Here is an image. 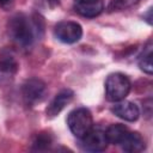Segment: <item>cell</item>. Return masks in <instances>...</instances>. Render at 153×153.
Instances as JSON below:
<instances>
[{"instance_id": "ac0fdd59", "label": "cell", "mask_w": 153, "mask_h": 153, "mask_svg": "<svg viewBox=\"0 0 153 153\" xmlns=\"http://www.w3.org/2000/svg\"><path fill=\"white\" fill-rule=\"evenodd\" d=\"M48 1V4H49V6L50 7H56V6H59V4H60V0H47Z\"/></svg>"}, {"instance_id": "30bf717a", "label": "cell", "mask_w": 153, "mask_h": 153, "mask_svg": "<svg viewBox=\"0 0 153 153\" xmlns=\"http://www.w3.org/2000/svg\"><path fill=\"white\" fill-rule=\"evenodd\" d=\"M118 146L124 152L137 153V152H142L146 148V142H145L143 137L137 131H130L129 130Z\"/></svg>"}, {"instance_id": "8992f818", "label": "cell", "mask_w": 153, "mask_h": 153, "mask_svg": "<svg viewBox=\"0 0 153 153\" xmlns=\"http://www.w3.org/2000/svg\"><path fill=\"white\" fill-rule=\"evenodd\" d=\"M109 142L105 136V130L100 128H92L85 136L80 139V147L87 152H103L106 149Z\"/></svg>"}, {"instance_id": "9c48e42d", "label": "cell", "mask_w": 153, "mask_h": 153, "mask_svg": "<svg viewBox=\"0 0 153 153\" xmlns=\"http://www.w3.org/2000/svg\"><path fill=\"white\" fill-rule=\"evenodd\" d=\"M74 10L82 17L93 18L102 13L104 5L102 0H73Z\"/></svg>"}, {"instance_id": "5bb4252c", "label": "cell", "mask_w": 153, "mask_h": 153, "mask_svg": "<svg viewBox=\"0 0 153 153\" xmlns=\"http://www.w3.org/2000/svg\"><path fill=\"white\" fill-rule=\"evenodd\" d=\"M53 143V137L49 133H38L32 141V151H47Z\"/></svg>"}, {"instance_id": "3957f363", "label": "cell", "mask_w": 153, "mask_h": 153, "mask_svg": "<svg viewBox=\"0 0 153 153\" xmlns=\"http://www.w3.org/2000/svg\"><path fill=\"white\" fill-rule=\"evenodd\" d=\"M67 126L75 137L81 139L93 128V118L91 111L86 108L74 109L67 116Z\"/></svg>"}, {"instance_id": "e0dca14e", "label": "cell", "mask_w": 153, "mask_h": 153, "mask_svg": "<svg viewBox=\"0 0 153 153\" xmlns=\"http://www.w3.org/2000/svg\"><path fill=\"white\" fill-rule=\"evenodd\" d=\"M151 13H152V8H149V10H148V12H147V14H146V16H143V18H146V17H147V19H146V20H147V23H148L149 25L152 24V16H151Z\"/></svg>"}, {"instance_id": "52a82bcc", "label": "cell", "mask_w": 153, "mask_h": 153, "mask_svg": "<svg viewBox=\"0 0 153 153\" xmlns=\"http://www.w3.org/2000/svg\"><path fill=\"white\" fill-rule=\"evenodd\" d=\"M111 112L118 118L127 122H135L140 116V110L137 105L133 102H128L124 99L116 102L115 105L111 108Z\"/></svg>"}, {"instance_id": "ba28073f", "label": "cell", "mask_w": 153, "mask_h": 153, "mask_svg": "<svg viewBox=\"0 0 153 153\" xmlns=\"http://www.w3.org/2000/svg\"><path fill=\"white\" fill-rule=\"evenodd\" d=\"M74 97V92L69 88H65L62 91H60L53 99L51 102L48 104L47 109H45V114L48 117H55L56 115H59L67 104L71 103V100Z\"/></svg>"}, {"instance_id": "7a4b0ae2", "label": "cell", "mask_w": 153, "mask_h": 153, "mask_svg": "<svg viewBox=\"0 0 153 153\" xmlns=\"http://www.w3.org/2000/svg\"><path fill=\"white\" fill-rule=\"evenodd\" d=\"M131 82L122 73H112L105 80V97L109 102H120L130 92Z\"/></svg>"}, {"instance_id": "5b68a950", "label": "cell", "mask_w": 153, "mask_h": 153, "mask_svg": "<svg viewBox=\"0 0 153 153\" xmlns=\"http://www.w3.org/2000/svg\"><path fill=\"white\" fill-rule=\"evenodd\" d=\"M45 91H47V86L44 81H42L38 78H30L25 80L24 84L22 85L23 99L30 106L41 102L45 94Z\"/></svg>"}, {"instance_id": "4fadbf2b", "label": "cell", "mask_w": 153, "mask_h": 153, "mask_svg": "<svg viewBox=\"0 0 153 153\" xmlns=\"http://www.w3.org/2000/svg\"><path fill=\"white\" fill-rule=\"evenodd\" d=\"M152 56H153V51H152V41H148L147 44L143 48L142 54L139 56V67L141 71H143L146 74L152 75L153 73V63H152Z\"/></svg>"}, {"instance_id": "9a60e30c", "label": "cell", "mask_w": 153, "mask_h": 153, "mask_svg": "<svg viewBox=\"0 0 153 153\" xmlns=\"http://www.w3.org/2000/svg\"><path fill=\"white\" fill-rule=\"evenodd\" d=\"M137 1L139 0H111V2L108 6V10L110 12H114V11H123L126 8L131 7Z\"/></svg>"}, {"instance_id": "8fae6325", "label": "cell", "mask_w": 153, "mask_h": 153, "mask_svg": "<svg viewBox=\"0 0 153 153\" xmlns=\"http://www.w3.org/2000/svg\"><path fill=\"white\" fill-rule=\"evenodd\" d=\"M18 67L19 65L10 50L4 49L0 51V73L1 74L8 75V76L14 75L18 71Z\"/></svg>"}, {"instance_id": "7c38bea8", "label": "cell", "mask_w": 153, "mask_h": 153, "mask_svg": "<svg viewBox=\"0 0 153 153\" xmlns=\"http://www.w3.org/2000/svg\"><path fill=\"white\" fill-rule=\"evenodd\" d=\"M128 131H129V129L126 126L116 123V124L109 126L105 129V136H106V140L109 143L118 146Z\"/></svg>"}, {"instance_id": "277c9868", "label": "cell", "mask_w": 153, "mask_h": 153, "mask_svg": "<svg viewBox=\"0 0 153 153\" xmlns=\"http://www.w3.org/2000/svg\"><path fill=\"white\" fill-rule=\"evenodd\" d=\"M54 35L62 43L73 44L81 38L82 27L76 22H60L54 26Z\"/></svg>"}, {"instance_id": "2e32d148", "label": "cell", "mask_w": 153, "mask_h": 153, "mask_svg": "<svg viewBox=\"0 0 153 153\" xmlns=\"http://www.w3.org/2000/svg\"><path fill=\"white\" fill-rule=\"evenodd\" d=\"M14 0H0V7L4 10H10L13 6Z\"/></svg>"}, {"instance_id": "6da1fadb", "label": "cell", "mask_w": 153, "mask_h": 153, "mask_svg": "<svg viewBox=\"0 0 153 153\" xmlns=\"http://www.w3.org/2000/svg\"><path fill=\"white\" fill-rule=\"evenodd\" d=\"M7 31L12 41L26 48L32 44L35 35L43 31V22L37 16L30 19L24 13H16L8 19Z\"/></svg>"}]
</instances>
